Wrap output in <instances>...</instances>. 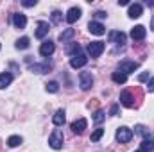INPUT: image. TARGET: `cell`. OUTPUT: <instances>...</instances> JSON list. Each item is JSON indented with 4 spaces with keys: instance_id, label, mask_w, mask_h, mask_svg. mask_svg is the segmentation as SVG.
<instances>
[{
    "instance_id": "cell-19",
    "label": "cell",
    "mask_w": 154,
    "mask_h": 152,
    "mask_svg": "<svg viewBox=\"0 0 154 152\" xmlns=\"http://www.w3.org/2000/svg\"><path fill=\"white\" fill-rule=\"evenodd\" d=\"M65 120H66V116H65V111H63V109L56 111V114L52 116V122H54V125H56V127H61V125L65 123Z\"/></svg>"
},
{
    "instance_id": "cell-7",
    "label": "cell",
    "mask_w": 154,
    "mask_h": 152,
    "mask_svg": "<svg viewBox=\"0 0 154 152\" xmlns=\"http://www.w3.org/2000/svg\"><path fill=\"white\" fill-rule=\"evenodd\" d=\"M125 41H127V36H125L122 31H113V32H109V43H115V45L124 47Z\"/></svg>"
},
{
    "instance_id": "cell-30",
    "label": "cell",
    "mask_w": 154,
    "mask_h": 152,
    "mask_svg": "<svg viewBox=\"0 0 154 152\" xmlns=\"http://www.w3.org/2000/svg\"><path fill=\"white\" fill-rule=\"evenodd\" d=\"M136 132H138V134H142V136H143V138H145V136H149V134H151V132H149V131H147V129H145V125H136Z\"/></svg>"
},
{
    "instance_id": "cell-5",
    "label": "cell",
    "mask_w": 154,
    "mask_h": 152,
    "mask_svg": "<svg viewBox=\"0 0 154 152\" xmlns=\"http://www.w3.org/2000/svg\"><path fill=\"white\" fill-rule=\"evenodd\" d=\"M140 68V63H136V61H120V65H118V72H124L125 75L127 74H133L134 70H138Z\"/></svg>"
},
{
    "instance_id": "cell-33",
    "label": "cell",
    "mask_w": 154,
    "mask_h": 152,
    "mask_svg": "<svg viewBox=\"0 0 154 152\" xmlns=\"http://www.w3.org/2000/svg\"><path fill=\"white\" fill-rule=\"evenodd\" d=\"M118 109H120V106H118V104H113L111 109H109V114H111V116H116V114H118Z\"/></svg>"
},
{
    "instance_id": "cell-32",
    "label": "cell",
    "mask_w": 154,
    "mask_h": 152,
    "mask_svg": "<svg viewBox=\"0 0 154 152\" xmlns=\"http://www.w3.org/2000/svg\"><path fill=\"white\" fill-rule=\"evenodd\" d=\"M36 4H38L36 0H23V2H22V5H23V7H34Z\"/></svg>"
},
{
    "instance_id": "cell-23",
    "label": "cell",
    "mask_w": 154,
    "mask_h": 152,
    "mask_svg": "<svg viewBox=\"0 0 154 152\" xmlns=\"http://www.w3.org/2000/svg\"><path fill=\"white\" fill-rule=\"evenodd\" d=\"M66 54L72 56V57L79 56V54H81V47H79V43H70V45L66 47Z\"/></svg>"
},
{
    "instance_id": "cell-3",
    "label": "cell",
    "mask_w": 154,
    "mask_h": 152,
    "mask_svg": "<svg viewBox=\"0 0 154 152\" xmlns=\"http://www.w3.org/2000/svg\"><path fill=\"white\" fill-rule=\"evenodd\" d=\"M116 140H118L120 143H129V141L133 140V131H131L129 127H125V125L118 127V129H116Z\"/></svg>"
},
{
    "instance_id": "cell-31",
    "label": "cell",
    "mask_w": 154,
    "mask_h": 152,
    "mask_svg": "<svg viewBox=\"0 0 154 152\" xmlns=\"http://www.w3.org/2000/svg\"><path fill=\"white\" fill-rule=\"evenodd\" d=\"M88 108L93 109V111H97V109H99V99H91V100L88 102Z\"/></svg>"
},
{
    "instance_id": "cell-22",
    "label": "cell",
    "mask_w": 154,
    "mask_h": 152,
    "mask_svg": "<svg viewBox=\"0 0 154 152\" xmlns=\"http://www.w3.org/2000/svg\"><path fill=\"white\" fill-rule=\"evenodd\" d=\"M111 81H113L115 84H125V82H127V75H125L124 72H113V74H111Z\"/></svg>"
},
{
    "instance_id": "cell-38",
    "label": "cell",
    "mask_w": 154,
    "mask_h": 152,
    "mask_svg": "<svg viewBox=\"0 0 154 152\" xmlns=\"http://www.w3.org/2000/svg\"><path fill=\"white\" fill-rule=\"evenodd\" d=\"M151 29H152V32H154V16H152V27Z\"/></svg>"
},
{
    "instance_id": "cell-8",
    "label": "cell",
    "mask_w": 154,
    "mask_h": 152,
    "mask_svg": "<svg viewBox=\"0 0 154 152\" xmlns=\"http://www.w3.org/2000/svg\"><path fill=\"white\" fill-rule=\"evenodd\" d=\"M54 50H56V45L48 39V41H43L41 43V47H39V54L43 56V57H50L52 54H54Z\"/></svg>"
},
{
    "instance_id": "cell-34",
    "label": "cell",
    "mask_w": 154,
    "mask_h": 152,
    "mask_svg": "<svg viewBox=\"0 0 154 152\" xmlns=\"http://www.w3.org/2000/svg\"><path fill=\"white\" fill-rule=\"evenodd\" d=\"M147 90H149L151 93H154V77L149 81V84H147Z\"/></svg>"
},
{
    "instance_id": "cell-35",
    "label": "cell",
    "mask_w": 154,
    "mask_h": 152,
    "mask_svg": "<svg viewBox=\"0 0 154 152\" xmlns=\"http://www.w3.org/2000/svg\"><path fill=\"white\" fill-rule=\"evenodd\" d=\"M147 79H149V74H147V72H145V74H140V77H138L140 82H143V81H147Z\"/></svg>"
},
{
    "instance_id": "cell-2",
    "label": "cell",
    "mask_w": 154,
    "mask_h": 152,
    "mask_svg": "<svg viewBox=\"0 0 154 152\" xmlns=\"http://www.w3.org/2000/svg\"><path fill=\"white\" fill-rule=\"evenodd\" d=\"M120 104L125 106V108H138L136 100H134V93L133 90H124L120 93Z\"/></svg>"
},
{
    "instance_id": "cell-12",
    "label": "cell",
    "mask_w": 154,
    "mask_h": 152,
    "mask_svg": "<svg viewBox=\"0 0 154 152\" xmlns=\"http://www.w3.org/2000/svg\"><path fill=\"white\" fill-rule=\"evenodd\" d=\"M145 34H147V31H145L143 25H136V27H133V31H131V38L134 39V41H142V39L145 38Z\"/></svg>"
},
{
    "instance_id": "cell-1",
    "label": "cell",
    "mask_w": 154,
    "mask_h": 152,
    "mask_svg": "<svg viewBox=\"0 0 154 152\" xmlns=\"http://www.w3.org/2000/svg\"><path fill=\"white\" fill-rule=\"evenodd\" d=\"M63 140H65L63 132H61L59 129H54V131H52V134L48 136V145H50L54 150H59V149L63 147Z\"/></svg>"
},
{
    "instance_id": "cell-18",
    "label": "cell",
    "mask_w": 154,
    "mask_h": 152,
    "mask_svg": "<svg viewBox=\"0 0 154 152\" xmlns=\"http://www.w3.org/2000/svg\"><path fill=\"white\" fill-rule=\"evenodd\" d=\"M142 11H143L142 4H131L127 14H129V18H140V16H142Z\"/></svg>"
},
{
    "instance_id": "cell-13",
    "label": "cell",
    "mask_w": 154,
    "mask_h": 152,
    "mask_svg": "<svg viewBox=\"0 0 154 152\" xmlns=\"http://www.w3.org/2000/svg\"><path fill=\"white\" fill-rule=\"evenodd\" d=\"M48 31H50V25H48V22H38V29H36V38L38 39H43L47 34H48Z\"/></svg>"
},
{
    "instance_id": "cell-10",
    "label": "cell",
    "mask_w": 154,
    "mask_h": 152,
    "mask_svg": "<svg viewBox=\"0 0 154 152\" xmlns=\"http://www.w3.org/2000/svg\"><path fill=\"white\" fill-rule=\"evenodd\" d=\"M86 125H88V122H86L84 118H79V120H75V122H72L70 129H72L74 134H82L84 129H86Z\"/></svg>"
},
{
    "instance_id": "cell-37",
    "label": "cell",
    "mask_w": 154,
    "mask_h": 152,
    "mask_svg": "<svg viewBox=\"0 0 154 152\" xmlns=\"http://www.w3.org/2000/svg\"><path fill=\"white\" fill-rule=\"evenodd\" d=\"M118 4H120V5H127L129 2H127V0H118Z\"/></svg>"
},
{
    "instance_id": "cell-26",
    "label": "cell",
    "mask_w": 154,
    "mask_h": 152,
    "mask_svg": "<svg viewBox=\"0 0 154 152\" xmlns=\"http://www.w3.org/2000/svg\"><path fill=\"white\" fill-rule=\"evenodd\" d=\"M45 90H47L48 93H56V91L59 90V84H57L56 81H50V82H47V84H45Z\"/></svg>"
},
{
    "instance_id": "cell-6",
    "label": "cell",
    "mask_w": 154,
    "mask_h": 152,
    "mask_svg": "<svg viewBox=\"0 0 154 152\" xmlns=\"http://www.w3.org/2000/svg\"><path fill=\"white\" fill-rule=\"evenodd\" d=\"M104 48H106L104 41H91V43L88 45V52H90L91 57H99V56L104 52Z\"/></svg>"
},
{
    "instance_id": "cell-15",
    "label": "cell",
    "mask_w": 154,
    "mask_h": 152,
    "mask_svg": "<svg viewBox=\"0 0 154 152\" xmlns=\"http://www.w3.org/2000/svg\"><path fill=\"white\" fill-rule=\"evenodd\" d=\"M31 70L32 72H36V74H47V72H50L52 70V63L50 61H45L43 65H31Z\"/></svg>"
},
{
    "instance_id": "cell-25",
    "label": "cell",
    "mask_w": 154,
    "mask_h": 152,
    "mask_svg": "<svg viewBox=\"0 0 154 152\" xmlns=\"http://www.w3.org/2000/svg\"><path fill=\"white\" fill-rule=\"evenodd\" d=\"M29 45H31L29 38H20L16 41V48H18V50H25V48H29Z\"/></svg>"
},
{
    "instance_id": "cell-4",
    "label": "cell",
    "mask_w": 154,
    "mask_h": 152,
    "mask_svg": "<svg viewBox=\"0 0 154 152\" xmlns=\"http://www.w3.org/2000/svg\"><path fill=\"white\" fill-rule=\"evenodd\" d=\"M79 86H81L82 91L90 90V88L93 86V75H91L90 72H81V74H79Z\"/></svg>"
},
{
    "instance_id": "cell-29",
    "label": "cell",
    "mask_w": 154,
    "mask_h": 152,
    "mask_svg": "<svg viewBox=\"0 0 154 152\" xmlns=\"http://www.w3.org/2000/svg\"><path fill=\"white\" fill-rule=\"evenodd\" d=\"M102 134H104V129H95L91 132V141H99L102 138Z\"/></svg>"
},
{
    "instance_id": "cell-20",
    "label": "cell",
    "mask_w": 154,
    "mask_h": 152,
    "mask_svg": "<svg viewBox=\"0 0 154 152\" xmlns=\"http://www.w3.org/2000/svg\"><path fill=\"white\" fill-rule=\"evenodd\" d=\"M74 36H75V29H65L59 34V41L61 43H68V39H72Z\"/></svg>"
},
{
    "instance_id": "cell-17",
    "label": "cell",
    "mask_w": 154,
    "mask_h": 152,
    "mask_svg": "<svg viewBox=\"0 0 154 152\" xmlns=\"http://www.w3.org/2000/svg\"><path fill=\"white\" fill-rule=\"evenodd\" d=\"M86 63H88V57H86L84 54H79V56H75V57L70 59V66H72V68H82Z\"/></svg>"
},
{
    "instance_id": "cell-36",
    "label": "cell",
    "mask_w": 154,
    "mask_h": 152,
    "mask_svg": "<svg viewBox=\"0 0 154 152\" xmlns=\"http://www.w3.org/2000/svg\"><path fill=\"white\" fill-rule=\"evenodd\" d=\"M95 16H97V18H100V20H102V18H106V16H108V14H106V13H104V11H97V13H95Z\"/></svg>"
},
{
    "instance_id": "cell-16",
    "label": "cell",
    "mask_w": 154,
    "mask_h": 152,
    "mask_svg": "<svg viewBox=\"0 0 154 152\" xmlns=\"http://www.w3.org/2000/svg\"><path fill=\"white\" fill-rule=\"evenodd\" d=\"M140 150H143V152H152L154 150V138H152V134H149V136H145V138L142 140Z\"/></svg>"
},
{
    "instance_id": "cell-9",
    "label": "cell",
    "mask_w": 154,
    "mask_h": 152,
    "mask_svg": "<svg viewBox=\"0 0 154 152\" xmlns=\"http://www.w3.org/2000/svg\"><path fill=\"white\" fill-rule=\"evenodd\" d=\"M88 31H90L91 34H95V36L106 34V27H104L102 23H99V22H90V23H88Z\"/></svg>"
},
{
    "instance_id": "cell-14",
    "label": "cell",
    "mask_w": 154,
    "mask_h": 152,
    "mask_svg": "<svg viewBox=\"0 0 154 152\" xmlns=\"http://www.w3.org/2000/svg\"><path fill=\"white\" fill-rule=\"evenodd\" d=\"M81 14H82V11L79 7H70L68 13H66V22L68 23H75L77 20L81 18Z\"/></svg>"
},
{
    "instance_id": "cell-28",
    "label": "cell",
    "mask_w": 154,
    "mask_h": 152,
    "mask_svg": "<svg viewBox=\"0 0 154 152\" xmlns=\"http://www.w3.org/2000/svg\"><path fill=\"white\" fill-rule=\"evenodd\" d=\"M50 18H52V23L57 25V23L63 22V13H61V11H52V16H50Z\"/></svg>"
},
{
    "instance_id": "cell-24",
    "label": "cell",
    "mask_w": 154,
    "mask_h": 152,
    "mask_svg": "<svg viewBox=\"0 0 154 152\" xmlns=\"http://www.w3.org/2000/svg\"><path fill=\"white\" fill-rule=\"evenodd\" d=\"M104 120H106V113H104L102 109H97V111L93 113V122H95V123H102Z\"/></svg>"
},
{
    "instance_id": "cell-21",
    "label": "cell",
    "mask_w": 154,
    "mask_h": 152,
    "mask_svg": "<svg viewBox=\"0 0 154 152\" xmlns=\"http://www.w3.org/2000/svg\"><path fill=\"white\" fill-rule=\"evenodd\" d=\"M11 82H13V75H11L9 72H4V74H0V90L7 88Z\"/></svg>"
},
{
    "instance_id": "cell-11",
    "label": "cell",
    "mask_w": 154,
    "mask_h": 152,
    "mask_svg": "<svg viewBox=\"0 0 154 152\" xmlns=\"http://www.w3.org/2000/svg\"><path fill=\"white\" fill-rule=\"evenodd\" d=\"M13 23H14L16 29H25V25H27V16L22 14V13H14V14H13Z\"/></svg>"
},
{
    "instance_id": "cell-27",
    "label": "cell",
    "mask_w": 154,
    "mask_h": 152,
    "mask_svg": "<svg viewBox=\"0 0 154 152\" xmlns=\"http://www.w3.org/2000/svg\"><path fill=\"white\" fill-rule=\"evenodd\" d=\"M22 136H11L9 140H7V145L9 147H18V145H22Z\"/></svg>"
},
{
    "instance_id": "cell-39",
    "label": "cell",
    "mask_w": 154,
    "mask_h": 152,
    "mask_svg": "<svg viewBox=\"0 0 154 152\" xmlns=\"http://www.w3.org/2000/svg\"><path fill=\"white\" fill-rule=\"evenodd\" d=\"M136 152H143V150H136Z\"/></svg>"
}]
</instances>
